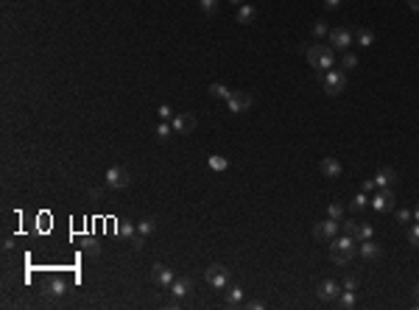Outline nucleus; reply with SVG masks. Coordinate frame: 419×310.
Masks as SVG:
<instances>
[{"label": "nucleus", "mask_w": 419, "mask_h": 310, "mask_svg": "<svg viewBox=\"0 0 419 310\" xmlns=\"http://www.w3.org/2000/svg\"><path fill=\"white\" fill-rule=\"evenodd\" d=\"M305 53H307V64L316 67V73H327L335 64V53L330 45H310Z\"/></svg>", "instance_id": "2"}, {"label": "nucleus", "mask_w": 419, "mask_h": 310, "mask_svg": "<svg viewBox=\"0 0 419 310\" xmlns=\"http://www.w3.org/2000/svg\"><path fill=\"white\" fill-rule=\"evenodd\" d=\"M413 291H416V307H419V285H416V288H413Z\"/></svg>", "instance_id": "45"}, {"label": "nucleus", "mask_w": 419, "mask_h": 310, "mask_svg": "<svg viewBox=\"0 0 419 310\" xmlns=\"http://www.w3.org/2000/svg\"><path fill=\"white\" fill-rule=\"evenodd\" d=\"M254 17H257V9L251 6V3H243V6H238V23H240V25L254 23Z\"/></svg>", "instance_id": "18"}, {"label": "nucleus", "mask_w": 419, "mask_h": 310, "mask_svg": "<svg viewBox=\"0 0 419 310\" xmlns=\"http://www.w3.org/2000/svg\"><path fill=\"white\" fill-rule=\"evenodd\" d=\"M358 254V246H355V237L349 235H335L333 240H330V257H333L335 265H346L352 257Z\"/></svg>", "instance_id": "1"}, {"label": "nucleus", "mask_w": 419, "mask_h": 310, "mask_svg": "<svg viewBox=\"0 0 419 310\" xmlns=\"http://www.w3.org/2000/svg\"><path fill=\"white\" fill-rule=\"evenodd\" d=\"M358 254H361L363 260H377L380 254H383V249H380V243H374L372 237H369V240H361V246H358Z\"/></svg>", "instance_id": "14"}, {"label": "nucleus", "mask_w": 419, "mask_h": 310, "mask_svg": "<svg viewBox=\"0 0 419 310\" xmlns=\"http://www.w3.org/2000/svg\"><path fill=\"white\" fill-rule=\"evenodd\" d=\"M171 126L176 134H187V131L196 129V118L193 115H176V118H171Z\"/></svg>", "instance_id": "13"}, {"label": "nucleus", "mask_w": 419, "mask_h": 310, "mask_svg": "<svg viewBox=\"0 0 419 310\" xmlns=\"http://www.w3.org/2000/svg\"><path fill=\"white\" fill-rule=\"evenodd\" d=\"M246 307H249V310H263V307H266V302H260V299H254V302H249V304H246Z\"/></svg>", "instance_id": "39"}, {"label": "nucleus", "mask_w": 419, "mask_h": 310, "mask_svg": "<svg viewBox=\"0 0 419 310\" xmlns=\"http://www.w3.org/2000/svg\"><path fill=\"white\" fill-rule=\"evenodd\" d=\"M363 193H374V190H377V185H374V179H366V182H363Z\"/></svg>", "instance_id": "38"}, {"label": "nucleus", "mask_w": 419, "mask_h": 310, "mask_svg": "<svg viewBox=\"0 0 419 310\" xmlns=\"http://www.w3.org/2000/svg\"><path fill=\"white\" fill-rule=\"evenodd\" d=\"M249 107H251V95L249 92H240V90H235L232 95L227 98V109L232 115H240V112H249Z\"/></svg>", "instance_id": "10"}, {"label": "nucleus", "mask_w": 419, "mask_h": 310, "mask_svg": "<svg viewBox=\"0 0 419 310\" xmlns=\"http://www.w3.org/2000/svg\"><path fill=\"white\" fill-rule=\"evenodd\" d=\"M324 34H327V23H324V20H316V23H313V37L321 40Z\"/></svg>", "instance_id": "30"}, {"label": "nucleus", "mask_w": 419, "mask_h": 310, "mask_svg": "<svg viewBox=\"0 0 419 310\" xmlns=\"http://www.w3.org/2000/svg\"><path fill=\"white\" fill-rule=\"evenodd\" d=\"M156 115H159L162 120H171L173 118V112H171V107H168V104H162V107L156 109Z\"/></svg>", "instance_id": "34"}, {"label": "nucleus", "mask_w": 419, "mask_h": 310, "mask_svg": "<svg viewBox=\"0 0 419 310\" xmlns=\"http://www.w3.org/2000/svg\"><path fill=\"white\" fill-rule=\"evenodd\" d=\"M128 182H132V176H128V170L120 168V165L106 170V187H112V190H123V187H128Z\"/></svg>", "instance_id": "8"}, {"label": "nucleus", "mask_w": 419, "mask_h": 310, "mask_svg": "<svg viewBox=\"0 0 419 310\" xmlns=\"http://www.w3.org/2000/svg\"><path fill=\"white\" fill-rule=\"evenodd\" d=\"M366 204H369L366 193H358V196L352 198V210H355V213H358V210H363V207H366Z\"/></svg>", "instance_id": "31"}, {"label": "nucleus", "mask_w": 419, "mask_h": 310, "mask_svg": "<svg viewBox=\"0 0 419 310\" xmlns=\"http://www.w3.org/2000/svg\"><path fill=\"white\" fill-rule=\"evenodd\" d=\"M352 45V31L349 28H333L330 31V48L333 51H346Z\"/></svg>", "instance_id": "11"}, {"label": "nucleus", "mask_w": 419, "mask_h": 310, "mask_svg": "<svg viewBox=\"0 0 419 310\" xmlns=\"http://www.w3.org/2000/svg\"><path fill=\"white\" fill-rule=\"evenodd\" d=\"M338 229H341V221H335V218H327V221H318V224H313V237L316 240H333L335 235H338Z\"/></svg>", "instance_id": "5"}, {"label": "nucleus", "mask_w": 419, "mask_h": 310, "mask_svg": "<svg viewBox=\"0 0 419 310\" xmlns=\"http://www.w3.org/2000/svg\"><path fill=\"white\" fill-rule=\"evenodd\" d=\"M341 229H344V235H349V237H355V243H361V240H369L372 237V224H366V221H344L341 224Z\"/></svg>", "instance_id": "4"}, {"label": "nucleus", "mask_w": 419, "mask_h": 310, "mask_svg": "<svg viewBox=\"0 0 419 310\" xmlns=\"http://www.w3.org/2000/svg\"><path fill=\"white\" fill-rule=\"evenodd\" d=\"M199 3V9L207 14V17H212V14H218V0H196Z\"/></svg>", "instance_id": "24"}, {"label": "nucleus", "mask_w": 419, "mask_h": 310, "mask_svg": "<svg viewBox=\"0 0 419 310\" xmlns=\"http://www.w3.org/2000/svg\"><path fill=\"white\" fill-rule=\"evenodd\" d=\"M50 291L48 293H53V296H59V293H65V282H61V280H53V282H50Z\"/></svg>", "instance_id": "33"}, {"label": "nucleus", "mask_w": 419, "mask_h": 310, "mask_svg": "<svg viewBox=\"0 0 419 310\" xmlns=\"http://www.w3.org/2000/svg\"><path fill=\"white\" fill-rule=\"evenodd\" d=\"M341 291H344V285H338L335 280H321L318 282V299L321 302H330V304H335L338 302V296H341Z\"/></svg>", "instance_id": "9"}, {"label": "nucleus", "mask_w": 419, "mask_h": 310, "mask_svg": "<svg viewBox=\"0 0 419 310\" xmlns=\"http://www.w3.org/2000/svg\"><path fill=\"white\" fill-rule=\"evenodd\" d=\"M408 6H411L413 12H419V0H408Z\"/></svg>", "instance_id": "42"}, {"label": "nucleus", "mask_w": 419, "mask_h": 310, "mask_svg": "<svg viewBox=\"0 0 419 310\" xmlns=\"http://www.w3.org/2000/svg\"><path fill=\"white\" fill-rule=\"evenodd\" d=\"M327 218H335V221L344 218V204H341V201H330L327 204Z\"/></svg>", "instance_id": "22"}, {"label": "nucleus", "mask_w": 419, "mask_h": 310, "mask_svg": "<svg viewBox=\"0 0 419 310\" xmlns=\"http://www.w3.org/2000/svg\"><path fill=\"white\" fill-rule=\"evenodd\" d=\"M341 64H344L346 70L358 67V56H355V53H344V59H341Z\"/></svg>", "instance_id": "32"}, {"label": "nucleus", "mask_w": 419, "mask_h": 310, "mask_svg": "<svg viewBox=\"0 0 419 310\" xmlns=\"http://www.w3.org/2000/svg\"><path fill=\"white\" fill-rule=\"evenodd\" d=\"M173 134V126H171V120H162L159 126H156V137L159 140H168V137Z\"/></svg>", "instance_id": "26"}, {"label": "nucleus", "mask_w": 419, "mask_h": 310, "mask_svg": "<svg viewBox=\"0 0 419 310\" xmlns=\"http://www.w3.org/2000/svg\"><path fill=\"white\" fill-rule=\"evenodd\" d=\"M344 291H358V280H355V277H346V280H344Z\"/></svg>", "instance_id": "36"}, {"label": "nucleus", "mask_w": 419, "mask_h": 310, "mask_svg": "<svg viewBox=\"0 0 419 310\" xmlns=\"http://www.w3.org/2000/svg\"><path fill=\"white\" fill-rule=\"evenodd\" d=\"M87 252H89V254H98V243H95L92 237L87 240Z\"/></svg>", "instance_id": "40"}, {"label": "nucleus", "mask_w": 419, "mask_h": 310, "mask_svg": "<svg viewBox=\"0 0 419 310\" xmlns=\"http://www.w3.org/2000/svg\"><path fill=\"white\" fill-rule=\"evenodd\" d=\"M374 185L377 187H394L397 185V170L394 168H380L374 174Z\"/></svg>", "instance_id": "15"}, {"label": "nucleus", "mask_w": 419, "mask_h": 310, "mask_svg": "<svg viewBox=\"0 0 419 310\" xmlns=\"http://www.w3.org/2000/svg\"><path fill=\"white\" fill-rule=\"evenodd\" d=\"M369 201H372L374 213H389V210H394V190L391 187H380V190H374V196Z\"/></svg>", "instance_id": "7"}, {"label": "nucleus", "mask_w": 419, "mask_h": 310, "mask_svg": "<svg viewBox=\"0 0 419 310\" xmlns=\"http://www.w3.org/2000/svg\"><path fill=\"white\" fill-rule=\"evenodd\" d=\"M210 95L218 98V101H227V98L232 95V90H227L223 84H210Z\"/></svg>", "instance_id": "23"}, {"label": "nucleus", "mask_w": 419, "mask_h": 310, "mask_svg": "<svg viewBox=\"0 0 419 310\" xmlns=\"http://www.w3.org/2000/svg\"><path fill=\"white\" fill-rule=\"evenodd\" d=\"M229 3H235V6H243V0H229Z\"/></svg>", "instance_id": "44"}, {"label": "nucleus", "mask_w": 419, "mask_h": 310, "mask_svg": "<svg viewBox=\"0 0 419 310\" xmlns=\"http://www.w3.org/2000/svg\"><path fill=\"white\" fill-rule=\"evenodd\" d=\"M413 218L419 221V204H416V207H413Z\"/></svg>", "instance_id": "43"}, {"label": "nucleus", "mask_w": 419, "mask_h": 310, "mask_svg": "<svg viewBox=\"0 0 419 310\" xmlns=\"http://www.w3.org/2000/svg\"><path fill=\"white\" fill-rule=\"evenodd\" d=\"M408 243H411L413 249H419V221L411 226V229H408Z\"/></svg>", "instance_id": "28"}, {"label": "nucleus", "mask_w": 419, "mask_h": 310, "mask_svg": "<svg viewBox=\"0 0 419 310\" xmlns=\"http://www.w3.org/2000/svg\"><path fill=\"white\" fill-rule=\"evenodd\" d=\"M321 84H324V92H327V95H341V92L346 90V73L344 70H327Z\"/></svg>", "instance_id": "3"}, {"label": "nucleus", "mask_w": 419, "mask_h": 310, "mask_svg": "<svg viewBox=\"0 0 419 310\" xmlns=\"http://www.w3.org/2000/svg\"><path fill=\"white\" fill-rule=\"evenodd\" d=\"M204 280H207V285L212 288V291H223L227 288V282H229V271L223 268V265H210L207 268V274H204Z\"/></svg>", "instance_id": "6"}, {"label": "nucleus", "mask_w": 419, "mask_h": 310, "mask_svg": "<svg viewBox=\"0 0 419 310\" xmlns=\"http://www.w3.org/2000/svg\"><path fill=\"white\" fill-rule=\"evenodd\" d=\"M154 229H156L154 218H143V221H140V224H137V232H140V235H145V237H148V235H151V232H154Z\"/></svg>", "instance_id": "25"}, {"label": "nucleus", "mask_w": 419, "mask_h": 310, "mask_svg": "<svg viewBox=\"0 0 419 310\" xmlns=\"http://www.w3.org/2000/svg\"><path fill=\"white\" fill-rule=\"evenodd\" d=\"M193 291V280H190V277H176V280H173V285H171V293L176 299H182V296H187V293Z\"/></svg>", "instance_id": "16"}, {"label": "nucleus", "mask_w": 419, "mask_h": 310, "mask_svg": "<svg viewBox=\"0 0 419 310\" xmlns=\"http://www.w3.org/2000/svg\"><path fill=\"white\" fill-rule=\"evenodd\" d=\"M117 235L134 237V235H137V226H134V224H120V226H117Z\"/></svg>", "instance_id": "29"}, {"label": "nucleus", "mask_w": 419, "mask_h": 310, "mask_svg": "<svg viewBox=\"0 0 419 310\" xmlns=\"http://www.w3.org/2000/svg\"><path fill=\"white\" fill-rule=\"evenodd\" d=\"M318 168H321V174L327 176V179H338V176H341V162L335 157H324Z\"/></svg>", "instance_id": "17"}, {"label": "nucleus", "mask_w": 419, "mask_h": 310, "mask_svg": "<svg viewBox=\"0 0 419 310\" xmlns=\"http://www.w3.org/2000/svg\"><path fill=\"white\" fill-rule=\"evenodd\" d=\"M341 0H324V9H338Z\"/></svg>", "instance_id": "41"}, {"label": "nucleus", "mask_w": 419, "mask_h": 310, "mask_svg": "<svg viewBox=\"0 0 419 310\" xmlns=\"http://www.w3.org/2000/svg\"><path fill=\"white\" fill-rule=\"evenodd\" d=\"M151 271H154V282H156L159 288H171L173 280H176V277H173V271L168 268V265H162V263H156Z\"/></svg>", "instance_id": "12"}, {"label": "nucleus", "mask_w": 419, "mask_h": 310, "mask_svg": "<svg viewBox=\"0 0 419 310\" xmlns=\"http://www.w3.org/2000/svg\"><path fill=\"white\" fill-rule=\"evenodd\" d=\"M355 40H358V45H361V48H372L374 45V34L369 28H358Z\"/></svg>", "instance_id": "20"}, {"label": "nucleus", "mask_w": 419, "mask_h": 310, "mask_svg": "<svg viewBox=\"0 0 419 310\" xmlns=\"http://www.w3.org/2000/svg\"><path fill=\"white\" fill-rule=\"evenodd\" d=\"M210 168L212 170H227L229 168V159L227 157H218V154H215V157H210Z\"/></svg>", "instance_id": "27"}, {"label": "nucleus", "mask_w": 419, "mask_h": 310, "mask_svg": "<svg viewBox=\"0 0 419 310\" xmlns=\"http://www.w3.org/2000/svg\"><path fill=\"white\" fill-rule=\"evenodd\" d=\"M411 218H413V213H408V210H400V213H397V221H400V224H408Z\"/></svg>", "instance_id": "37"}, {"label": "nucleus", "mask_w": 419, "mask_h": 310, "mask_svg": "<svg viewBox=\"0 0 419 310\" xmlns=\"http://www.w3.org/2000/svg\"><path fill=\"white\" fill-rule=\"evenodd\" d=\"M355 302H358L355 291H341V296H338V302H335V304H338V307H355Z\"/></svg>", "instance_id": "21"}, {"label": "nucleus", "mask_w": 419, "mask_h": 310, "mask_svg": "<svg viewBox=\"0 0 419 310\" xmlns=\"http://www.w3.org/2000/svg\"><path fill=\"white\" fill-rule=\"evenodd\" d=\"M132 246H134V249H137V252H140V249L145 246V235H140V232H137V235L132 237Z\"/></svg>", "instance_id": "35"}, {"label": "nucleus", "mask_w": 419, "mask_h": 310, "mask_svg": "<svg viewBox=\"0 0 419 310\" xmlns=\"http://www.w3.org/2000/svg\"><path fill=\"white\" fill-rule=\"evenodd\" d=\"M227 304H229V307H238V304H243V288H240V285L227 288Z\"/></svg>", "instance_id": "19"}]
</instances>
